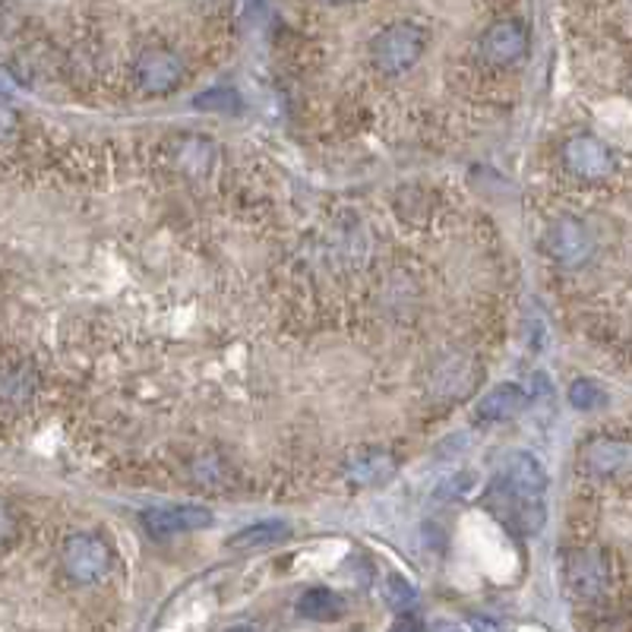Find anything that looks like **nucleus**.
<instances>
[{"label": "nucleus", "mask_w": 632, "mask_h": 632, "mask_svg": "<svg viewBox=\"0 0 632 632\" xmlns=\"http://www.w3.org/2000/svg\"><path fill=\"white\" fill-rule=\"evenodd\" d=\"M427 32L417 22H395L371 41V58L383 77H402L424 58Z\"/></svg>", "instance_id": "obj_1"}, {"label": "nucleus", "mask_w": 632, "mask_h": 632, "mask_svg": "<svg viewBox=\"0 0 632 632\" xmlns=\"http://www.w3.org/2000/svg\"><path fill=\"white\" fill-rule=\"evenodd\" d=\"M63 570L79 585L101 582L111 570V547L96 534H73L63 544Z\"/></svg>", "instance_id": "obj_2"}, {"label": "nucleus", "mask_w": 632, "mask_h": 632, "mask_svg": "<svg viewBox=\"0 0 632 632\" xmlns=\"http://www.w3.org/2000/svg\"><path fill=\"white\" fill-rule=\"evenodd\" d=\"M563 165H566L579 180H604L613 171V156L601 139L579 134V137L566 139V146H563Z\"/></svg>", "instance_id": "obj_3"}, {"label": "nucleus", "mask_w": 632, "mask_h": 632, "mask_svg": "<svg viewBox=\"0 0 632 632\" xmlns=\"http://www.w3.org/2000/svg\"><path fill=\"white\" fill-rule=\"evenodd\" d=\"M134 73H137V82L142 92H149V96H168V92L178 89L180 77H184V67H180L178 55L152 48V51H142V55H139Z\"/></svg>", "instance_id": "obj_4"}, {"label": "nucleus", "mask_w": 632, "mask_h": 632, "mask_svg": "<svg viewBox=\"0 0 632 632\" xmlns=\"http://www.w3.org/2000/svg\"><path fill=\"white\" fill-rule=\"evenodd\" d=\"M525 51H529V32L515 20L494 22L481 39V55L494 67H513L525 58Z\"/></svg>", "instance_id": "obj_5"}, {"label": "nucleus", "mask_w": 632, "mask_h": 632, "mask_svg": "<svg viewBox=\"0 0 632 632\" xmlns=\"http://www.w3.org/2000/svg\"><path fill=\"white\" fill-rule=\"evenodd\" d=\"M213 525V513L203 506H161L142 513V529L152 537H175L184 532H199Z\"/></svg>", "instance_id": "obj_6"}, {"label": "nucleus", "mask_w": 632, "mask_h": 632, "mask_svg": "<svg viewBox=\"0 0 632 632\" xmlns=\"http://www.w3.org/2000/svg\"><path fill=\"white\" fill-rule=\"evenodd\" d=\"M547 250L563 266H582L592 257V235L582 221L560 218V221H553L551 235H547Z\"/></svg>", "instance_id": "obj_7"}, {"label": "nucleus", "mask_w": 632, "mask_h": 632, "mask_svg": "<svg viewBox=\"0 0 632 632\" xmlns=\"http://www.w3.org/2000/svg\"><path fill=\"white\" fill-rule=\"evenodd\" d=\"M506 484L519 500H541L547 491V472L532 453H513L506 458Z\"/></svg>", "instance_id": "obj_8"}, {"label": "nucleus", "mask_w": 632, "mask_h": 632, "mask_svg": "<svg viewBox=\"0 0 632 632\" xmlns=\"http://www.w3.org/2000/svg\"><path fill=\"white\" fill-rule=\"evenodd\" d=\"M570 585L582 598H598L608 589V563L594 551H579L570 560Z\"/></svg>", "instance_id": "obj_9"}, {"label": "nucleus", "mask_w": 632, "mask_h": 632, "mask_svg": "<svg viewBox=\"0 0 632 632\" xmlns=\"http://www.w3.org/2000/svg\"><path fill=\"white\" fill-rule=\"evenodd\" d=\"M525 405H529L525 389L515 383H503V386H494L491 393H484V398L477 402V415L484 421H506V417L519 415Z\"/></svg>", "instance_id": "obj_10"}, {"label": "nucleus", "mask_w": 632, "mask_h": 632, "mask_svg": "<svg viewBox=\"0 0 632 632\" xmlns=\"http://www.w3.org/2000/svg\"><path fill=\"white\" fill-rule=\"evenodd\" d=\"M395 474L393 455L383 453V450H364L357 453L352 462H348V477L364 484V487H374V484H383Z\"/></svg>", "instance_id": "obj_11"}, {"label": "nucleus", "mask_w": 632, "mask_h": 632, "mask_svg": "<svg viewBox=\"0 0 632 632\" xmlns=\"http://www.w3.org/2000/svg\"><path fill=\"white\" fill-rule=\"evenodd\" d=\"M585 458L598 474H616L626 468L630 462V446L623 440H594L592 446L585 450Z\"/></svg>", "instance_id": "obj_12"}, {"label": "nucleus", "mask_w": 632, "mask_h": 632, "mask_svg": "<svg viewBox=\"0 0 632 632\" xmlns=\"http://www.w3.org/2000/svg\"><path fill=\"white\" fill-rule=\"evenodd\" d=\"M297 613L307 616V620H316V623H326V620H336L345 613V601L333 589H310V592L300 594Z\"/></svg>", "instance_id": "obj_13"}, {"label": "nucleus", "mask_w": 632, "mask_h": 632, "mask_svg": "<svg viewBox=\"0 0 632 632\" xmlns=\"http://www.w3.org/2000/svg\"><path fill=\"white\" fill-rule=\"evenodd\" d=\"M285 537H288V525L285 522H257V525L237 532L228 541V547L231 551H257V547H273V544L285 541Z\"/></svg>", "instance_id": "obj_14"}, {"label": "nucleus", "mask_w": 632, "mask_h": 632, "mask_svg": "<svg viewBox=\"0 0 632 632\" xmlns=\"http://www.w3.org/2000/svg\"><path fill=\"white\" fill-rule=\"evenodd\" d=\"M383 598L393 611H408L415 608L417 601V589L405 579V575H389L386 579V589H383Z\"/></svg>", "instance_id": "obj_15"}, {"label": "nucleus", "mask_w": 632, "mask_h": 632, "mask_svg": "<svg viewBox=\"0 0 632 632\" xmlns=\"http://www.w3.org/2000/svg\"><path fill=\"white\" fill-rule=\"evenodd\" d=\"M194 105H197L199 111H237L240 108V96H237L235 89H228V86H218V89H209V92H199Z\"/></svg>", "instance_id": "obj_16"}, {"label": "nucleus", "mask_w": 632, "mask_h": 632, "mask_svg": "<svg viewBox=\"0 0 632 632\" xmlns=\"http://www.w3.org/2000/svg\"><path fill=\"white\" fill-rule=\"evenodd\" d=\"M570 402L579 412H592L598 405H604V393H601V386H594L592 379H579L570 389Z\"/></svg>", "instance_id": "obj_17"}, {"label": "nucleus", "mask_w": 632, "mask_h": 632, "mask_svg": "<svg viewBox=\"0 0 632 632\" xmlns=\"http://www.w3.org/2000/svg\"><path fill=\"white\" fill-rule=\"evenodd\" d=\"M17 537V515L10 513L7 503H0V547H7Z\"/></svg>", "instance_id": "obj_18"}, {"label": "nucleus", "mask_w": 632, "mask_h": 632, "mask_svg": "<svg viewBox=\"0 0 632 632\" xmlns=\"http://www.w3.org/2000/svg\"><path fill=\"white\" fill-rule=\"evenodd\" d=\"M389 632H424V626H421L415 613H398V620H395Z\"/></svg>", "instance_id": "obj_19"}, {"label": "nucleus", "mask_w": 632, "mask_h": 632, "mask_svg": "<svg viewBox=\"0 0 632 632\" xmlns=\"http://www.w3.org/2000/svg\"><path fill=\"white\" fill-rule=\"evenodd\" d=\"M13 127H17V115L10 108H0V139L13 134Z\"/></svg>", "instance_id": "obj_20"}, {"label": "nucleus", "mask_w": 632, "mask_h": 632, "mask_svg": "<svg viewBox=\"0 0 632 632\" xmlns=\"http://www.w3.org/2000/svg\"><path fill=\"white\" fill-rule=\"evenodd\" d=\"M472 626H474V632H510L506 626H500L496 620H481V616H474Z\"/></svg>", "instance_id": "obj_21"}, {"label": "nucleus", "mask_w": 632, "mask_h": 632, "mask_svg": "<svg viewBox=\"0 0 632 632\" xmlns=\"http://www.w3.org/2000/svg\"><path fill=\"white\" fill-rule=\"evenodd\" d=\"M13 92H17V82L7 70H0V96H13Z\"/></svg>", "instance_id": "obj_22"}, {"label": "nucleus", "mask_w": 632, "mask_h": 632, "mask_svg": "<svg viewBox=\"0 0 632 632\" xmlns=\"http://www.w3.org/2000/svg\"><path fill=\"white\" fill-rule=\"evenodd\" d=\"M446 632H462V630H446Z\"/></svg>", "instance_id": "obj_23"}]
</instances>
